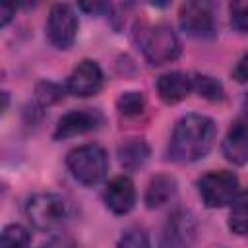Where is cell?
Here are the masks:
<instances>
[{
	"mask_svg": "<svg viewBox=\"0 0 248 248\" xmlns=\"http://www.w3.org/2000/svg\"><path fill=\"white\" fill-rule=\"evenodd\" d=\"M215 136L217 124L209 116L190 112L182 116L172 130L169 141V157L176 163L200 161L211 151Z\"/></svg>",
	"mask_w": 248,
	"mask_h": 248,
	"instance_id": "6da1fadb",
	"label": "cell"
},
{
	"mask_svg": "<svg viewBox=\"0 0 248 248\" xmlns=\"http://www.w3.org/2000/svg\"><path fill=\"white\" fill-rule=\"evenodd\" d=\"M25 215L29 223L39 231H56L68 223L72 215V203L68 198L54 192H41L27 200Z\"/></svg>",
	"mask_w": 248,
	"mask_h": 248,
	"instance_id": "7a4b0ae2",
	"label": "cell"
},
{
	"mask_svg": "<svg viewBox=\"0 0 248 248\" xmlns=\"http://www.w3.org/2000/svg\"><path fill=\"white\" fill-rule=\"evenodd\" d=\"M138 45L151 66H165L180 56V41L170 23L165 21L141 27Z\"/></svg>",
	"mask_w": 248,
	"mask_h": 248,
	"instance_id": "3957f363",
	"label": "cell"
},
{
	"mask_svg": "<svg viewBox=\"0 0 248 248\" xmlns=\"http://www.w3.org/2000/svg\"><path fill=\"white\" fill-rule=\"evenodd\" d=\"M66 167L79 184L95 186L107 176L108 155L99 143H85L66 155Z\"/></svg>",
	"mask_w": 248,
	"mask_h": 248,
	"instance_id": "277c9868",
	"label": "cell"
},
{
	"mask_svg": "<svg viewBox=\"0 0 248 248\" xmlns=\"http://www.w3.org/2000/svg\"><path fill=\"white\" fill-rule=\"evenodd\" d=\"M238 192V176L231 170H211L198 180V194L211 209L231 205Z\"/></svg>",
	"mask_w": 248,
	"mask_h": 248,
	"instance_id": "5b68a950",
	"label": "cell"
},
{
	"mask_svg": "<svg viewBox=\"0 0 248 248\" xmlns=\"http://www.w3.org/2000/svg\"><path fill=\"white\" fill-rule=\"evenodd\" d=\"M78 27L79 21L70 4H54L50 8L45 29H46V39L54 48L58 50L70 48L76 41Z\"/></svg>",
	"mask_w": 248,
	"mask_h": 248,
	"instance_id": "8992f818",
	"label": "cell"
},
{
	"mask_svg": "<svg viewBox=\"0 0 248 248\" xmlns=\"http://www.w3.org/2000/svg\"><path fill=\"white\" fill-rule=\"evenodd\" d=\"M182 31L196 39H211L215 35V16L207 2H184L178 10Z\"/></svg>",
	"mask_w": 248,
	"mask_h": 248,
	"instance_id": "52a82bcc",
	"label": "cell"
},
{
	"mask_svg": "<svg viewBox=\"0 0 248 248\" xmlns=\"http://www.w3.org/2000/svg\"><path fill=\"white\" fill-rule=\"evenodd\" d=\"M103 70L95 60H81L74 66L66 79V91L74 97H91L103 89Z\"/></svg>",
	"mask_w": 248,
	"mask_h": 248,
	"instance_id": "ba28073f",
	"label": "cell"
},
{
	"mask_svg": "<svg viewBox=\"0 0 248 248\" xmlns=\"http://www.w3.org/2000/svg\"><path fill=\"white\" fill-rule=\"evenodd\" d=\"M196 238V221L190 211L176 209L167 219L157 248H192Z\"/></svg>",
	"mask_w": 248,
	"mask_h": 248,
	"instance_id": "9c48e42d",
	"label": "cell"
},
{
	"mask_svg": "<svg viewBox=\"0 0 248 248\" xmlns=\"http://www.w3.org/2000/svg\"><path fill=\"white\" fill-rule=\"evenodd\" d=\"M103 124V114L95 108H76L62 114L52 132L54 140H66L72 136H81L91 130H97Z\"/></svg>",
	"mask_w": 248,
	"mask_h": 248,
	"instance_id": "30bf717a",
	"label": "cell"
},
{
	"mask_svg": "<svg viewBox=\"0 0 248 248\" xmlns=\"http://www.w3.org/2000/svg\"><path fill=\"white\" fill-rule=\"evenodd\" d=\"M103 202L114 215H126L136 205V186L130 176L118 174L103 190Z\"/></svg>",
	"mask_w": 248,
	"mask_h": 248,
	"instance_id": "8fae6325",
	"label": "cell"
},
{
	"mask_svg": "<svg viewBox=\"0 0 248 248\" xmlns=\"http://www.w3.org/2000/svg\"><path fill=\"white\" fill-rule=\"evenodd\" d=\"M223 155L232 165L248 163V120L238 118L231 122L225 140H223Z\"/></svg>",
	"mask_w": 248,
	"mask_h": 248,
	"instance_id": "7c38bea8",
	"label": "cell"
},
{
	"mask_svg": "<svg viewBox=\"0 0 248 248\" xmlns=\"http://www.w3.org/2000/svg\"><path fill=\"white\" fill-rule=\"evenodd\" d=\"M192 89H194V78L186 72L174 70V72H167L157 78V93L161 101L169 105L180 103L182 99L190 95Z\"/></svg>",
	"mask_w": 248,
	"mask_h": 248,
	"instance_id": "4fadbf2b",
	"label": "cell"
},
{
	"mask_svg": "<svg viewBox=\"0 0 248 248\" xmlns=\"http://www.w3.org/2000/svg\"><path fill=\"white\" fill-rule=\"evenodd\" d=\"M178 190V182L174 176L170 174H157L149 180L147 188H145V205L149 209H159L163 205H167L174 194Z\"/></svg>",
	"mask_w": 248,
	"mask_h": 248,
	"instance_id": "5bb4252c",
	"label": "cell"
},
{
	"mask_svg": "<svg viewBox=\"0 0 248 248\" xmlns=\"http://www.w3.org/2000/svg\"><path fill=\"white\" fill-rule=\"evenodd\" d=\"M118 159L120 165L128 170H136L145 165L149 159V145L141 138H130L118 145Z\"/></svg>",
	"mask_w": 248,
	"mask_h": 248,
	"instance_id": "9a60e30c",
	"label": "cell"
},
{
	"mask_svg": "<svg viewBox=\"0 0 248 248\" xmlns=\"http://www.w3.org/2000/svg\"><path fill=\"white\" fill-rule=\"evenodd\" d=\"M229 229L234 234H248V190L236 194L229 211Z\"/></svg>",
	"mask_w": 248,
	"mask_h": 248,
	"instance_id": "2e32d148",
	"label": "cell"
},
{
	"mask_svg": "<svg viewBox=\"0 0 248 248\" xmlns=\"http://www.w3.org/2000/svg\"><path fill=\"white\" fill-rule=\"evenodd\" d=\"M194 89L198 91L200 97L207 101H223L225 99V89L219 79L207 74H198L194 76Z\"/></svg>",
	"mask_w": 248,
	"mask_h": 248,
	"instance_id": "e0dca14e",
	"label": "cell"
},
{
	"mask_svg": "<svg viewBox=\"0 0 248 248\" xmlns=\"http://www.w3.org/2000/svg\"><path fill=\"white\" fill-rule=\"evenodd\" d=\"M31 236L25 227L14 223L6 225L2 234H0V248H29Z\"/></svg>",
	"mask_w": 248,
	"mask_h": 248,
	"instance_id": "ac0fdd59",
	"label": "cell"
},
{
	"mask_svg": "<svg viewBox=\"0 0 248 248\" xmlns=\"http://www.w3.org/2000/svg\"><path fill=\"white\" fill-rule=\"evenodd\" d=\"M116 108L124 116H138L145 108V97L140 91H126L116 99Z\"/></svg>",
	"mask_w": 248,
	"mask_h": 248,
	"instance_id": "d6986e66",
	"label": "cell"
},
{
	"mask_svg": "<svg viewBox=\"0 0 248 248\" xmlns=\"http://www.w3.org/2000/svg\"><path fill=\"white\" fill-rule=\"evenodd\" d=\"M62 97H64V89L54 81H41L35 87V99L41 107H50L58 103Z\"/></svg>",
	"mask_w": 248,
	"mask_h": 248,
	"instance_id": "ffe728a7",
	"label": "cell"
},
{
	"mask_svg": "<svg viewBox=\"0 0 248 248\" xmlns=\"http://www.w3.org/2000/svg\"><path fill=\"white\" fill-rule=\"evenodd\" d=\"M116 248H151V246H149V236L141 227H130L118 238Z\"/></svg>",
	"mask_w": 248,
	"mask_h": 248,
	"instance_id": "44dd1931",
	"label": "cell"
},
{
	"mask_svg": "<svg viewBox=\"0 0 248 248\" xmlns=\"http://www.w3.org/2000/svg\"><path fill=\"white\" fill-rule=\"evenodd\" d=\"M231 23L238 31H248V2L231 4Z\"/></svg>",
	"mask_w": 248,
	"mask_h": 248,
	"instance_id": "7402d4cb",
	"label": "cell"
},
{
	"mask_svg": "<svg viewBox=\"0 0 248 248\" xmlns=\"http://www.w3.org/2000/svg\"><path fill=\"white\" fill-rule=\"evenodd\" d=\"M232 78L238 83H248V52L236 62V66L232 70Z\"/></svg>",
	"mask_w": 248,
	"mask_h": 248,
	"instance_id": "603a6c76",
	"label": "cell"
},
{
	"mask_svg": "<svg viewBox=\"0 0 248 248\" xmlns=\"http://www.w3.org/2000/svg\"><path fill=\"white\" fill-rule=\"evenodd\" d=\"M41 248H76L74 240L68 238V236H54L50 240H46Z\"/></svg>",
	"mask_w": 248,
	"mask_h": 248,
	"instance_id": "cb8c5ba5",
	"label": "cell"
},
{
	"mask_svg": "<svg viewBox=\"0 0 248 248\" xmlns=\"http://www.w3.org/2000/svg\"><path fill=\"white\" fill-rule=\"evenodd\" d=\"M16 16V8L12 4H0V27H6Z\"/></svg>",
	"mask_w": 248,
	"mask_h": 248,
	"instance_id": "d4e9b609",
	"label": "cell"
},
{
	"mask_svg": "<svg viewBox=\"0 0 248 248\" xmlns=\"http://www.w3.org/2000/svg\"><path fill=\"white\" fill-rule=\"evenodd\" d=\"M242 105H244V112H246V114H248V95H246V97H244V103H242Z\"/></svg>",
	"mask_w": 248,
	"mask_h": 248,
	"instance_id": "484cf974",
	"label": "cell"
}]
</instances>
